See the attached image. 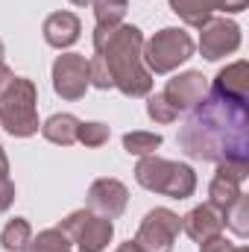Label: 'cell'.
Instances as JSON below:
<instances>
[{
  "instance_id": "18",
  "label": "cell",
  "mask_w": 249,
  "mask_h": 252,
  "mask_svg": "<svg viewBox=\"0 0 249 252\" xmlns=\"http://www.w3.org/2000/svg\"><path fill=\"white\" fill-rule=\"evenodd\" d=\"M94 18H97V30H115L121 27L129 9V0H94Z\"/></svg>"
},
{
  "instance_id": "1",
  "label": "cell",
  "mask_w": 249,
  "mask_h": 252,
  "mask_svg": "<svg viewBox=\"0 0 249 252\" xmlns=\"http://www.w3.org/2000/svg\"><path fill=\"white\" fill-rule=\"evenodd\" d=\"M179 147L199 161H249V109L247 100L208 91L179 129Z\"/></svg>"
},
{
  "instance_id": "29",
  "label": "cell",
  "mask_w": 249,
  "mask_h": 252,
  "mask_svg": "<svg viewBox=\"0 0 249 252\" xmlns=\"http://www.w3.org/2000/svg\"><path fill=\"white\" fill-rule=\"evenodd\" d=\"M0 176H9V158L3 153V144H0Z\"/></svg>"
},
{
  "instance_id": "5",
  "label": "cell",
  "mask_w": 249,
  "mask_h": 252,
  "mask_svg": "<svg viewBox=\"0 0 249 252\" xmlns=\"http://www.w3.org/2000/svg\"><path fill=\"white\" fill-rule=\"evenodd\" d=\"M193 56V38L179 27H164L150 41H144L141 59L150 73H170Z\"/></svg>"
},
{
  "instance_id": "7",
  "label": "cell",
  "mask_w": 249,
  "mask_h": 252,
  "mask_svg": "<svg viewBox=\"0 0 249 252\" xmlns=\"http://www.w3.org/2000/svg\"><path fill=\"white\" fill-rule=\"evenodd\" d=\"M182 232V217L170 208H153L138 226L135 244L144 252H173L176 238Z\"/></svg>"
},
{
  "instance_id": "8",
  "label": "cell",
  "mask_w": 249,
  "mask_h": 252,
  "mask_svg": "<svg viewBox=\"0 0 249 252\" xmlns=\"http://www.w3.org/2000/svg\"><path fill=\"white\" fill-rule=\"evenodd\" d=\"M199 53L208 62H217L223 56H232L241 47V27L229 18H208L199 27Z\"/></svg>"
},
{
  "instance_id": "14",
  "label": "cell",
  "mask_w": 249,
  "mask_h": 252,
  "mask_svg": "<svg viewBox=\"0 0 249 252\" xmlns=\"http://www.w3.org/2000/svg\"><path fill=\"white\" fill-rule=\"evenodd\" d=\"M41 32H44V41H47L50 47L64 50V47L76 44V38H79V32H82V24H79V18H76L73 12H53V15H47Z\"/></svg>"
},
{
  "instance_id": "21",
  "label": "cell",
  "mask_w": 249,
  "mask_h": 252,
  "mask_svg": "<svg viewBox=\"0 0 249 252\" xmlns=\"http://www.w3.org/2000/svg\"><path fill=\"white\" fill-rule=\"evenodd\" d=\"M223 226H229L238 238H247L249 235V196L241 193L226 211H223Z\"/></svg>"
},
{
  "instance_id": "16",
  "label": "cell",
  "mask_w": 249,
  "mask_h": 252,
  "mask_svg": "<svg viewBox=\"0 0 249 252\" xmlns=\"http://www.w3.org/2000/svg\"><path fill=\"white\" fill-rule=\"evenodd\" d=\"M82 121H76L73 115H53V118H47L44 124H41V135L50 141V144H59V147H70V144H76V129H79Z\"/></svg>"
},
{
  "instance_id": "10",
  "label": "cell",
  "mask_w": 249,
  "mask_h": 252,
  "mask_svg": "<svg viewBox=\"0 0 249 252\" xmlns=\"http://www.w3.org/2000/svg\"><path fill=\"white\" fill-rule=\"evenodd\" d=\"M249 176V161H223V164H217V173H214V179H211V188H208V202L214 205V208H220V211H226L244 190L241 185L247 182Z\"/></svg>"
},
{
  "instance_id": "24",
  "label": "cell",
  "mask_w": 249,
  "mask_h": 252,
  "mask_svg": "<svg viewBox=\"0 0 249 252\" xmlns=\"http://www.w3.org/2000/svg\"><path fill=\"white\" fill-rule=\"evenodd\" d=\"M147 115H150V121H156V124H173V121L179 118V112L170 106V100H167L164 94L150 97V103H147Z\"/></svg>"
},
{
  "instance_id": "31",
  "label": "cell",
  "mask_w": 249,
  "mask_h": 252,
  "mask_svg": "<svg viewBox=\"0 0 249 252\" xmlns=\"http://www.w3.org/2000/svg\"><path fill=\"white\" fill-rule=\"evenodd\" d=\"M70 3H73V6H91L94 0H70Z\"/></svg>"
},
{
  "instance_id": "12",
  "label": "cell",
  "mask_w": 249,
  "mask_h": 252,
  "mask_svg": "<svg viewBox=\"0 0 249 252\" xmlns=\"http://www.w3.org/2000/svg\"><path fill=\"white\" fill-rule=\"evenodd\" d=\"M161 94L170 100V106H173L176 112H190V109L208 94V82H205V76H202L199 70H187V73L173 76Z\"/></svg>"
},
{
  "instance_id": "23",
  "label": "cell",
  "mask_w": 249,
  "mask_h": 252,
  "mask_svg": "<svg viewBox=\"0 0 249 252\" xmlns=\"http://www.w3.org/2000/svg\"><path fill=\"white\" fill-rule=\"evenodd\" d=\"M109 135H112V129L106 124H97V121H91V124H79L76 129V141L82 144V147H103L106 141H109Z\"/></svg>"
},
{
  "instance_id": "9",
  "label": "cell",
  "mask_w": 249,
  "mask_h": 252,
  "mask_svg": "<svg viewBox=\"0 0 249 252\" xmlns=\"http://www.w3.org/2000/svg\"><path fill=\"white\" fill-rule=\"evenodd\" d=\"M53 91L62 100H82L88 91V59L79 53H62L53 62Z\"/></svg>"
},
{
  "instance_id": "32",
  "label": "cell",
  "mask_w": 249,
  "mask_h": 252,
  "mask_svg": "<svg viewBox=\"0 0 249 252\" xmlns=\"http://www.w3.org/2000/svg\"><path fill=\"white\" fill-rule=\"evenodd\" d=\"M3 53H6V47H3V41H0V62H3Z\"/></svg>"
},
{
  "instance_id": "26",
  "label": "cell",
  "mask_w": 249,
  "mask_h": 252,
  "mask_svg": "<svg viewBox=\"0 0 249 252\" xmlns=\"http://www.w3.org/2000/svg\"><path fill=\"white\" fill-rule=\"evenodd\" d=\"M199 252H235V247H232L223 235H217V238H211V241H202V244H199Z\"/></svg>"
},
{
  "instance_id": "13",
  "label": "cell",
  "mask_w": 249,
  "mask_h": 252,
  "mask_svg": "<svg viewBox=\"0 0 249 252\" xmlns=\"http://www.w3.org/2000/svg\"><path fill=\"white\" fill-rule=\"evenodd\" d=\"M182 232H185L190 241H196V244L223 235V211L214 208L211 202L190 208L185 217H182Z\"/></svg>"
},
{
  "instance_id": "30",
  "label": "cell",
  "mask_w": 249,
  "mask_h": 252,
  "mask_svg": "<svg viewBox=\"0 0 249 252\" xmlns=\"http://www.w3.org/2000/svg\"><path fill=\"white\" fill-rule=\"evenodd\" d=\"M115 252H144V250H141L135 241H126V244H121V247H118Z\"/></svg>"
},
{
  "instance_id": "4",
  "label": "cell",
  "mask_w": 249,
  "mask_h": 252,
  "mask_svg": "<svg viewBox=\"0 0 249 252\" xmlns=\"http://www.w3.org/2000/svg\"><path fill=\"white\" fill-rule=\"evenodd\" d=\"M38 91L27 76H15L0 94V126L15 138H30L38 132Z\"/></svg>"
},
{
  "instance_id": "20",
  "label": "cell",
  "mask_w": 249,
  "mask_h": 252,
  "mask_svg": "<svg viewBox=\"0 0 249 252\" xmlns=\"http://www.w3.org/2000/svg\"><path fill=\"white\" fill-rule=\"evenodd\" d=\"M30 238H32V226H30V220L15 217V220H9V226L3 229L0 244H3V250L6 252H21L27 244H30Z\"/></svg>"
},
{
  "instance_id": "27",
  "label": "cell",
  "mask_w": 249,
  "mask_h": 252,
  "mask_svg": "<svg viewBox=\"0 0 249 252\" xmlns=\"http://www.w3.org/2000/svg\"><path fill=\"white\" fill-rule=\"evenodd\" d=\"M247 3L249 0H217V9H223V12H244Z\"/></svg>"
},
{
  "instance_id": "19",
  "label": "cell",
  "mask_w": 249,
  "mask_h": 252,
  "mask_svg": "<svg viewBox=\"0 0 249 252\" xmlns=\"http://www.w3.org/2000/svg\"><path fill=\"white\" fill-rule=\"evenodd\" d=\"M70 241L64 238V232L56 226V229H44L38 232L35 238H30V244L21 252H70Z\"/></svg>"
},
{
  "instance_id": "15",
  "label": "cell",
  "mask_w": 249,
  "mask_h": 252,
  "mask_svg": "<svg viewBox=\"0 0 249 252\" xmlns=\"http://www.w3.org/2000/svg\"><path fill=\"white\" fill-rule=\"evenodd\" d=\"M211 91L223 94V97H235V100H249V62L241 59V62L226 64L214 76Z\"/></svg>"
},
{
  "instance_id": "28",
  "label": "cell",
  "mask_w": 249,
  "mask_h": 252,
  "mask_svg": "<svg viewBox=\"0 0 249 252\" xmlns=\"http://www.w3.org/2000/svg\"><path fill=\"white\" fill-rule=\"evenodd\" d=\"M12 79H15V73H12V70H9L6 64L0 62V94H3L6 88H9V82H12Z\"/></svg>"
},
{
  "instance_id": "2",
  "label": "cell",
  "mask_w": 249,
  "mask_h": 252,
  "mask_svg": "<svg viewBox=\"0 0 249 252\" xmlns=\"http://www.w3.org/2000/svg\"><path fill=\"white\" fill-rule=\"evenodd\" d=\"M144 32L132 24H121L115 30L94 27V53L106 62L115 88L124 97H147L153 91V73L141 59Z\"/></svg>"
},
{
  "instance_id": "3",
  "label": "cell",
  "mask_w": 249,
  "mask_h": 252,
  "mask_svg": "<svg viewBox=\"0 0 249 252\" xmlns=\"http://www.w3.org/2000/svg\"><path fill=\"white\" fill-rule=\"evenodd\" d=\"M135 179L138 185L153 193H164L170 199H187L196 190V173L193 167H187L182 161H170V158H158L144 156L135 167Z\"/></svg>"
},
{
  "instance_id": "22",
  "label": "cell",
  "mask_w": 249,
  "mask_h": 252,
  "mask_svg": "<svg viewBox=\"0 0 249 252\" xmlns=\"http://www.w3.org/2000/svg\"><path fill=\"white\" fill-rule=\"evenodd\" d=\"M161 147V135L158 132H126L124 135V150L129 156H153Z\"/></svg>"
},
{
  "instance_id": "17",
  "label": "cell",
  "mask_w": 249,
  "mask_h": 252,
  "mask_svg": "<svg viewBox=\"0 0 249 252\" xmlns=\"http://www.w3.org/2000/svg\"><path fill=\"white\" fill-rule=\"evenodd\" d=\"M167 3L187 27H196V30L217 12V0H167Z\"/></svg>"
},
{
  "instance_id": "25",
  "label": "cell",
  "mask_w": 249,
  "mask_h": 252,
  "mask_svg": "<svg viewBox=\"0 0 249 252\" xmlns=\"http://www.w3.org/2000/svg\"><path fill=\"white\" fill-rule=\"evenodd\" d=\"M12 202H15V185L9 176H0V211H9Z\"/></svg>"
},
{
  "instance_id": "11",
  "label": "cell",
  "mask_w": 249,
  "mask_h": 252,
  "mask_svg": "<svg viewBox=\"0 0 249 252\" xmlns=\"http://www.w3.org/2000/svg\"><path fill=\"white\" fill-rule=\"evenodd\" d=\"M85 202H88V208H91L94 214L115 220V217H121V214L126 211L129 190H126L124 182L103 176V179H94V182H91V188H88V199H85Z\"/></svg>"
},
{
  "instance_id": "6",
  "label": "cell",
  "mask_w": 249,
  "mask_h": 252,
  "mask_svg": "<svg viewBox=\"0 0 249 252\" xmlns=\"http://www.w3.org/2000/svg\"><path fill=\"white\" fill-rule=\"evenodd\" d=\"M59 229L64 232V238L70 241V247H76L79 252H103L112 244V238H115L112 220L94 214L91 208L70 211L59 223Z\"/></svg>"
}]
</instances>
